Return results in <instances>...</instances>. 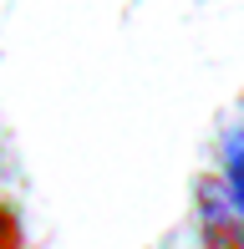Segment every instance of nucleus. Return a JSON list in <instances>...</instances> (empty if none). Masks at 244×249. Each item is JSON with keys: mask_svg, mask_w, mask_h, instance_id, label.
I'll list each match as a JSON object with an SVG mask.
<instances>
[{"mask_svg": "<svg viewBox=\"0 0 244 249\" xmlns=\"http://www.w3.org/2000/svg\"><path fill=\"white\" fill-rule=\"evenodd\" d=\"M0 249H20V224L10 213V203H0Z\"/></svg>", "mask_w": 244, "mask_h": 249, "instance_id": "nucleus-2", "label": "nucleus"}, {"mask_svg": "<svg viewBox=\"0 0 244 249\" xmlns=\"http://www.w3.org/2000/svg\"><path fill=\"white\" fill-rule=\"evenodd\" d=\"M209 249H244V234H204Z\"/></svg>", "mask_w": 244, "mask_h": 249, "instance_id": "nucleus-3", "label": "nucleus"}, {"mask_svg": "<svg viewBox=\"0 0 244 249\" xmlns=\"http://www.w3.org/2000/svg\"><path fill=\"white\" fill-rule=\"evenodd\" d=\"M224 183H229V203L244 213V127H234L224 142Z\"/></svg>", "mask_w": 244, "mask_h": 249, "instance_id": "nucleus-1", "label": "nucleus"}]
</instances>
